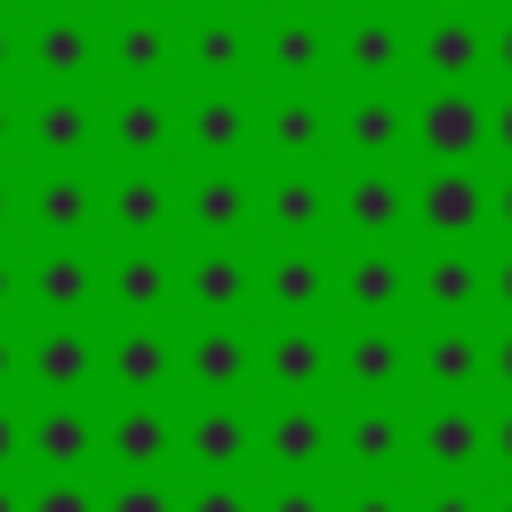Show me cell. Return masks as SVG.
<instances>
[{
  "instance_id": "cell-3",
  "label": "cell",
  "mask_w": 512,
  "mask_h": 512,
  "mask_svg": "<svg viewBox=\"0 0 512 512\" xmlns=\"http://www.w3.org/2000/svg\"><path fill=\"white\" fill-rule=\"evenodd\" d=\"M408 216H416L432 240H464V232H480V216H488V184H480V168H472V160H432V176L408 184Z\"/></svg>"
},
{
  "instance_id": "cell-18",
  "label": "cell",
  "mask_w": 512,
  "mask_h": 512,
  "mask_svg": "<svg viewBox=\"0 0 512 512\" xmlns=\"http://www.w3.org/2000/svg\"><path fill=\"white\" fill-rule=\"evenodd\" d=\"M256 376L280 392H320V384H336V344L320 336V320H280L272 344L256 352Z\"/></svg>"
},
{
  "instance_id": "cell-42",
  "label": "cell",
  "mask_w": 512,
  "mask_h": 512,
  "mask_svg": "<svg viewBox=\"0 0 512 512\" xmlns=\"http://www.w3.org/2000/svg\"><path fill=\"white\" fill-rule=\"evenodd\" d=\"M264 512H336V504H328V496H320V488H312V480H280V488H272V504H264Z\"/></svg>"
},
{
  "instance_id": "cell-53",
  "label": "cell",
  "mask_w": 512,
  "mask_h": 512,
  "mask_svg": "<svg viewBox=\"0 0 512 512\" xmlns=\"http://www.w3.org/2000/svg\"><path fill=\"white\" fill-rule=\"evenodd\" d=\"M488 216L512 232V176H504V184H488Z\"/></svg>"
},
{
  "instance_id": "cell-9",
  "label": "cell",
  "mask_w": 512,
  "mask_h": 512,
  "mask_svg": "<svg viewBox=\"0 0 512 512\" xmlns=\"http://www.w3.org/2000/svg\"><path fill=\"white\" fill-rule=\"evenodd\" d=\"M176 368H184V384H192L200 400H232L240 384H256V344H248L232 320H200L192 344L176 352Z\"/></svg>"
},
{
  "instance_id": "cell-46",
  "label": "cell",
  "mask_w": 512,
  "mask_h": 512,
  "mask_svg": "<svg viewBox=\"0 0 512 512\" xmlns=\"http://www.w3.org/2000/svg\"><path fill=\"white\" fill-rule=\"evenodd\" d=\"M16 304H24V264H16V256H0V320H8Z\"/></svg>"
},
{
  "instance_id": "cell-11",
  "label": "cell",
  "mask_w": 512,
  "mask_h": 512,
  "mask_svg": "<svg viewBox=\"0 0 512 512\" xmlns=\"http://www.w3.org/2000/svg\"><path fill=\"white\" fill-rule=\"evenodd\" d=\"M336 64L352 80H400L416 64V32L400 24V8H360L344 32H336Z\"/></svg>"
},
{
  "instance_id": "cell-1",
  "label": "cell",
  "mask_w": 512,
  "mask_h": 512,
  "mask_svg": "<svg viewBox=\"0 0 512 512\" xmlns=\"http://www.w3.org/2000/svg\"><path fill=\"white\" fill-rule=\"evenodd\" d=\"M408 144L424 160H480L488 144V104L464 88V80H440L424 104H408Z\"/></svg>"
},
{
  "instance_id": "cell-57",
  "label": "cell",
  "mask_w": 512,
  "mask_h": 512,
  "mask_svg": "<svg viewBox=\"0 0 512 512\" xmlns=\"http://www.w3.org/2000/svg\"><path fill=\"white\" fill-rule=\"evenodd\" d=\"M496 512H512V488H504V496H496Z\"/></svg>"
},
{
  "instance_id": "cell-58",
  "label": "cell",
  "mask_w": 512,
  "mask_h": 512,
  "mask_svg": "<svg viewBox=\"0 0 512 512\" xmlns=\"http://www.w3.org/2000/svg\"><path fill=\"white\" fill-rule=\"evenodd\" d=\"M432 8H472V0H432Z\"/></svg>"
},
{
  "instance_id": "cell-40",
  "label": "cell",
  "mask_w": 512,
  "mask_h": 512,
  "mask_svg": "<svg viewBox=\"0 0 512 512\" xmlns=\"http://www.w3.org/2000/svg\"><path fill=\"white\" fill-rule=\"evenodd\" d=\"M176 512H256V504H248V488H240V480H200Z\"/></svg>"
},
{
  "instance_id": "cell-21",
  "label": "cell",
  "mask_w": 512,
  "mask_h": 512,
  "mask_svg": "<svg viewBox=\"0 0 512 512\" xmlns=\"http://www.w3.org/2000/svg\"><path fill=\"white\" fill-rule=\"evenodd\" d=\"M104 376H112L128 400H160L168 376H176V344L160 336V320H128V328L104 344Z\"/></svg>"
},
{
  "instance_id": "cell-22",
  "label": "cell",
  "mask_w": 512,
  "mask_h": 512,
  "mask_svg": "<svg viewBox=\"0 0 512 512\" xmlns=\"http://www.w3.org/2000/svg\"><path fill=\"white\" fill-rule=\"evenodd\" d=\"M336 144H344L352 160H392V152L408 144V104H400L384 80H368V88L336 112Z\"/></svg>"
},
{
  "instance_id": "cell-6",
  "label": "cell",
  "mask_w": 512,
  "mask_h": 512,
  "mask_svg": "<svg viewBox=\"0 0 512 512\" xmlns=\"http://www.w3.org/2000/svg\"><path fill=\"white\" fill-rule=\"evenodd\" d=\"M104 296V272L96 256H80L72 240H48V256L24 264V304L40 320H88V304Z\"/></svg>"
},
{
  "instance_id": "cell-39",
  "label": "cell",
  "mask_w": 512,
  "mask_h": 512,
  "mask_svg": "<svg viewBox=\"0 0 512 512\" xmlns=\"http://www.w3.org/2000/svg\"><path fill=\"white\" fill-rule=\"evenodd\" d=\"M104 512H176V496H168L160 472H128V480L104 496Z\"/></svg>"
},
{
  "instance_id": "cell-8",
  "label": "cell",
  "mask_w": 512,
  "mask_h": 512,
  "mask_svg": "<svg viewBox=\"0 0 512 512\" xmlns=\"http://www.w3.org/2000/svg\"><path fill=\"white\" fill-rule=\"evenodd\" d=\"M328 448H336V424L312 408V392H288V408H280L272 424H256V456H264L280 480H312V472L328 464Z\"/></svg>"
},
{
  "instance_id": "cell-54",
  "label": "cell",
  "mask_w": 512,
  "mask_h": 512,
  "mask_svg": "<svg viewBox=\"0 0 512 512\" xmlns=\"http://www.w3.org/2000/svg\"><path fill=\"white\" fill-rule=\"evenodd\" d=\"M488 448H496V456H504V464H512V408H504V416H496V424H488Z\"/></svg>"
},
{
  "instance_id": "cell-24",
  "label": "cell",
  "mask_w": 512,
  "mask_h": 512,
  "mask_svg": "<svg viewBox=\"0 0 512 512\" xmlns=\"http://www.w3.org/2000/svg\"><path fill=\"white\" fill-rule=\"evenodd\" d=\"M416 456L432 464V472H480V456H488V416L456 392V400H440L424 424H416Z\"/></svg>"
},
{
  "instance_id": "cell-36",
  "label": "cell",
  "mask_w": 512,
  "mask_h": 512,
  "mask_svg": "<svg viewBox=\"0 0 512 512\" xmlns=\"http://www.w3.org/2000/svg\"><path fill=\"white\" fill-rule=\"evenodd\" d=\"M104 128H112V152H120V160H160L176 120H168V104H160V96H144V88H136V96H120V104L104 112Z\"/></svg>"
},
{
  "instance_id": "cell-19",
  "label": "cell",
  "mask_w": 512,
  "mask_h": 512,
  "mask_svg": "<svg viewBox=\"0 0 512 512\" xmlns=\"http://www.w3.org/2000/svg\"><path fill=\"white\" fill-rule=\"evenodd\" d=\"M176 288H184V304H192L200 320H240V312L256 304V272H248L240 248H200Z\"/></svg>"
},
{
  "instance_id": "cell-17",
  "label": "cell",
  "mask_w": 512,
  "mask_h": 512,
  "mask_svg": "<svg viewBox=\"0 0 512 512\" xmlns=\"http://www.w3.org/2000/svg\"><path fill=\"white\" fill-rule=\"evenodd\" d=\"M264 304H272L280 320H320V312L336 304L328 256H320L312 240H280V256H272V272H264Z\"/></svg>"
},
{
  "instance_id": "cell-7",
  "label": "cell",
  "mask_w": 512,
  "mask_h": 512,
  "mask_svg": "<svg viewBox=\"0 0 512 512\" xmlns=\"http://www.w3.org/2000/svg\"><path fill=\"white\" fill-rule=\"evenodd\" d=\"M408 352H416V336H400V320H352V336H336V384L344 392H400Z\"/></svg>"
},
{
  "instance_id": "cell-29",
  "label": "cell",
  "mask_w": 512,
  "mask_h": 512,
  "mask_svg": "<svg viewBox=\"0 0 512 512\" xmlns=\"http://www.w3.org/2000/svg\"><path fill=\"white\" fill-rule=\"evenodd\" d=\"M328 136H336V128H328V112H320L304 88H296V96H280V104L264 112V144H272V160H280V168H312V160L328 152Z\"/></svg>"
},
{
  "instance_id": "cell-47",
  "label": "cell",
  "mask_w": 512,
  "mask_h": 512,
  "mask_svg": "<svg viewBox=\"0 0 512 512\" xmlns=\"http://www.w3.org/2000/svg\"><path fill=\"white\" fill-rule=\"evenodd\" d=\"M488 144L512 160V96H504V104H488Z\"/></svg>"
},
{
  "instance_id": "cell-38",
  "label": "cell",
  "mask_w": 512,
  "mask_h": 512,
  "mask_svg": "<svg viewBox=\"0 0 512 512\" xmlns=\"http://www.w3.org/2000/svg\"><path fill=\"white\" fill-rule=\"evenodd\" d=\"M24 512H104V496H96L80 472H48V480L24 496Z\"/></svg>"
},
{
  "instance_id": "cell-32",
  "label": "cell",
  "mask_w": 512,
  "mask_h": 512,
  "mask_svg": "<svg viewBox=\"0 0 512 512\" xmlns=\"http://www.w3.org/2000/svg\"><path fill=\"white\" fill-rule=\"evenodd\" d=\"M248 120H256V112H248L240 96H200V104L184 112V136H192V152H200V160H224V168H232V160L256 144V128H248Z\"/></svg>"
},
{
  "instance_id": "cell-41",
  "label": "cell",
  "mask_w": 512,
  "mask_h": 512,
  "mask_svg": "<svg viewBox=\"0 0 512 512\" xmlns=\"http://www.w3.org/2000/svg\"><path fill=\"white\" fill-rule=\"evenodd\" d=\"M344 512H408V496L384 488V472H360V488L344 496Z\"/></svg>"
},
{
  "instance_id": "cell-27",
  "label": "cell",
  "mask_w": 512,
  "mask_h": 512,
  "mask_svg": "<svg viewBox=\"0 0 512 512\" xmlns=\"http://www.w3.org/2000/svg\"><path fill=\"white\" fill-rule=\"evenodd\" d=\"M104 456L120 472H160L176 456V424L160 416V400H128L120 416H104Z\"/></svg>"
},
{
  "instance_id": "cell-35",
  "label": "cell",
  "mask_w": 512,
  "mask_h": 512,
  "mask_svg": "<svg viewBox=\"0 0 512 512\" xmlns=\"http://www.w3.org/2000/svg\"><path fill=\"white\" fill-rule=\"evenodd\" d=\"M248 56H256V40H248L224 8H208V16L192 24V40H184V64H192L200 80H232V72H248Z\"/></svg>"
},
{
  "instance_id": "cell-15",
  "label": "cell",
  "mask_w": 512,
  "mask_h": 512,
  "mask_svg": "<svg viewBox=\"0 0 512 512\" xmlns=\"http://www.w3.org/2000/svg\"><path fill=\"white\" fill-rule=\"evenodd\" d=\"M96 368H104V352H96V336L80 320H48V328L24 336V376L40 392H88Z\"/></svg>"
},
{
  "instance_id": "cell-61",
  "label": "cell",
  "mask_w": 512,
  "mask_h": 512,
  "mask_svg": "<svg viewBox=\"0 0 512 512\" xmlns=\"http://www.w3.org/2000/svg\"><path fill=\"white\" fill-rule=\"evenodd\" d=\"M200 8H224V0H200Z\"/></svg>"
},
{
  "instance_id": "cell-26",
  "label": "cell",
  "mask_w": 512,
  "mask_h": 512,
  "mask_svg": "<svg viewBox=\"0 0 512 512\" xmlns=\"http://www.w3.org/2000/svg\"><path fill=\"white\" fill-rule=\"evenodd\" d=\"M104 296L120 304V320H160V304L176 296V272L152 240H128V256H112V272H104Z\"/></svg>"
},
{
  "instance_id": "cell-49",
  "label": "cell",
  "mask_w": 512,
  "mask_h": 512,
  "mask_svg": "<svg viewBox=\"0 0 512 512\" xmlns=\"http://www.w3.org/2000/svg\"><path fill=\"white\" fill-rule=\"evenodd\" d=\"M488 64H496V72H504V80H512V16H504V24H496V32H488Z\"/></svg>"
},
{
  "instance_id": "cell-33",
  "label": "cell",
  "mask_w": 512,
  "mask_h": 512,
  "mask_svg": "<svg viewBox=\"0 0 512 512\" xmlns=\"http://www.w3.org/2000/svg\"><path fill=\"white\" fill-rule=\"evenodd\" d=\"M104 216H112L120 240H160V224H168V184L152 176V160H136V168L104 192Z\"/></svg>"
},
{
  "instance_id": "cell-2",
  "label": "cell",
  "mask_w": 512,
  "mask_h": 512,
  "mask_svg": "<svg viewBox=\"0 0 512 512\" xmlns=\"http://www.w3.org/2000/svg\"><path fill=\"white\" fill-rule=\"evenodd\" d=\"M96 128H104V112H96V96L80 80H64V88H48V96L24 104V152L32 160H88Z\"/></svg>"
},
{
  "instance_id": "cell-59",
  "label": "cell",
  "mask_w": 512,
  "mask_h": 512,
  "mask_svg": "<svg viewBox=\"0 0 512 512\" xmlns=\"http://www.w3.org/2000/svg\"><path fill=\"white\" fill-rule=\"evenodd\" d=\"M128 8H160V0H128Z\"/></svg>"
},
{
  "instance_id": "cell-31",
  "label": "cell",
  "mask_w": 512,
  "mask_h": 512,
  "mask_svg": "<svg viewBox=\"0 0 512 512\" xmlns=\"http://www.w3.org/2000/svg\"><path fill=\"white\" fill-rule=\"evenodd\" d=\"M264 64H272L280 80H312L320 64H336V40H328V24H320L312 8H288V16L264 32Z\"/></svg>"
},
{
  "instance_id": "cell-51",
  "label": "cell",
  "mask_w": 512,
  "mask_h": 512,
  "mask_svg": "<svg viewBox=\"0 0 512 512\" xmlns=\"http://www.w3.org/2000/svg\"><path fill=\"white\" fill-rule=\"evenodd\" d=\"M8 224H24V184L0 176V232H8Z\"/></svg>"
},
{
  "instance_id": "cell-13",
  "label": "cell",
  "mask_w": 512,
  "mask_h": 512,
  "mask_svg": "<svg viewBox=\"0 0 512 512\" xmlns=\"http://www.w3.org/2000/svg\"><path fill=\"white\" fill-rule=\"evenodd\" d=\"M96 56H104V32L80 16V8H48L32 32H24V64L40 72V80H88L96 72Z\"/></svg>"
},
{
  "instance_id": "cell-12",
  "label": "cell",
  "mask_w": 512,
  "mask_h": 512,
  "mask_svg": "<svg viewBox=\"0 0 512 512\" xmlns=\"http://www.w3.org/2000/svg\"><path fill=\"white\" fill-rule=\"evenodd\" d=\"M176 448L192 456V472H200V480H240V472L256 464V424H248L232 400H208V408L176 432Z\"/></svg>"
},
{
  "instance_id": "cell-20",
  "label": "cell",
  "mask_w": 512,
  "mask_h": 512,
  "mask_svg": "<svg viewBox=\"0 0 512 512\" xmlns=\"http://www.w3.org/2000/svg\"><path fill=\"white\" fill-rule=\"evenodd\" d=\"M480 288H488V272H480V256H464L456 240H440V256H424V264L408 272V296H416L432 320H472V312H480Z\"/></svg>"
},
{
  "instance_id": "cell-28",
  "label": "cell",
  "mask_w": 512,
  "mask_h": 512,
  "mask_svg": "<svg viewBox=\"0 0 512 512\" xmlns=\"http://www.w3.org/2000/svg\"><path fill=\"white\" fill-rule=\"evenodd\" d=\"M168 56H176V40H168L160 8H128V16L104 32V64H112V72H128V80H160V72H168Z\"/></svg>"
},
{
  "instance_id": "cell-60",
  "label": "cell",
  "mask_w": 512,
  "mask_h": 512,
  "mask_svg": "<svg viewBox=\"0 0 512 512\" xmlns=\"http://www.w3.org/2000/svg\"><path fill=\"white\" fill-rule=\"evenodd\" d=\"M48 8H80V0H48Z\"/></svg>"
},
{
  "instance_id": "cell-48",
  "label": "cell",
  "mask_w": 512,
  "mask_h": 512,
  "mask_svg": "<svg viewBox=\"0 0 512 512\" xmlns=\"http://www.w3.org/2000/svg\"><path fill=\"white\" fill-rule=\"evenodd\" d=\"M16 144H24V112H16V104H8V96H0V160H8V152H16Z\"/></svg>"
},
{
  "instance_id": "cell-34",
  "label": "cell",
  "mask_w": 512,
  "mask_h": 512,
  "mask_svg": "<svg viewBox=\"0 0 512 512\" xmlns=\"http://www.w3.org/2000/svg\"><path fill=\"white\" fill-rule=\"evenodd\" d=\"M184 216H192V232H200V240H232V232H248V216H256V192H248L232 168H216V176H200V184H192Z\"/></svg>"
},
{
  "instance_id": "cell-30",
  "label": "cell",
  "mask_w": 512,
  "mask_h": 512,
  "mask_svg": "<svg viewBox=\"0 0 512 512\" xmlns=\"http://www.w3.org/2000/svg\"><path fill=\"white\" fill-rule=\"evenodd\" d=\"M264 216H272L280 240H320V224L336 216V192L312 168H280V184L264 192Z\"/></svg>"
},
{
  "instance_id": "cell-4",
  "label": "cell",
  "mask_w": 512,
  "mask_h": 512,
  "mask_svg": "<svg viewBox=\"0 0 512 512\" xmlns=\"http://www.w3.org/2000/svg\"><path fill=\"white\" fill-rule=\"evenodd\" d=\"M96 448H104V424H96V408L80 392H48V408L24 424V456L40 472H88Z\"/></svg>"
},
{
  "instance_id": "cell-50",
  "label": "cell",
  "mask_w": 512,
  "mask_h": 512,
  "mask_svg": "<svg viewBox=\"0 0 512 512\" xmlns=\"http://www.w3.org/2000/svg\"><path fill=\"white\" fill-rule=\"evenodd\" d=\"M488 376H496V384H504V392H512V328H504V336H496V344H488Z\"/></svg>"
},
{
  "instance_id": "cell-5",
  "label": "cell",
  "mask_w": 512,
  "mask_h": 512,
  "mask_svg": "<svg viewBox=\"0 0 512 512\" xmlns=\"http://www.w3.org/2000/svg\"><path fill=\"white\" fill-rule=\"evenodd\" d=\"M336 448H344L352 472H392V464L416 448V424H408V408H400L392 392H352V408H344V424H336Z\"/></svg>"
},
{
  "instance_id": "cell-63",
  "label": "cell",
  "mask_w": 512,
  "mask_h": 512,
  "mask_svg": "<svg viewBox=\"0 0 512 512\" xmlns=\"http://www.w3.org/2000/svg\"><path fill=\"white\" fill-rule=\"evenodd\" d=\"M0 8H8V0H0Z\"/></svg>"
},
{
  "instance_id": "cell-45",
  "label": "cell",
  "mask_w": 512,
  "mask_h": 512,
  "mask_svg": "<svg viewBox=\"0 0 512 512\" xmlns=\"http://www.w3.org/2000/svg\"><path fill=\"white\" fill-rule=\"evenodd\" d=\"M16 64H24V24H16V16L0 8V80H8Z\"/></svg>"
},
{
  "instance_id": "cell-52",
  "label": "cell",
  "mask_w": 512,
  "mask_h": 512,
  "mask_svg": "<svg viewBox=\"0 0 512 512\" xmlns=\"http://www.w3.org/2000/svg\"><path fill=\"white\" fill-rule=\"evenodd\" d=\"M488 296L512 312V256H496V272H488Z\"/></svg>"
},
{
  "instance_id": "cell-25",
  "label": "cell",
  "mask_w": 512,
  "mask_h": 512,
  "mask_svg": "<svg viewBox=\"0 0 512 512\" xmlns=\"http://www.w3.org/2000/svg\"><path fill=\"white\" fill-rule=\"evenodd\" d=\"M416 64H424L432 80H472V72L488 64L480 16H472V8H440L432 24H416Z\"/></svg>"
},
{
  "instance_id": "cell-56",
  "label": "cell",
  "mask_w": 512,
  "mask_h": 512,
  "mask_svg": "<svg viewBox=\"0 0 512 512\" xmlns=\"http://www.w3.org/2000/svg\"><path fill=\"white\" fill-rule=\"evenodd\" d=\"M352 8H400V0H352Z\"/></svg>"
},
{
  "instance_id": "cell-62",
  "label": "cell",
  "mask_w": 512,
  "mask_h": 512,
  "mask_svg": "<svg viewBox=\"0 0 512 512\" xmlns=\"http://www.w3.org/2000/svg\"><path fill=\"white\" fill-rule=\"evenodd\" d=\"M288 8H312V0H288Z\"/></svg>"
},
{
  "instance_id": "cell-23",
  "label": "cell",
  "mask_w": 512,
  "mask_h": 512,
  "mask_svg": "<svg viewBox=\"0 0 512 512\" xmlns=\"http://www.w3.org/2000/svg\"><path fill=\"white\" fill-rule=\"evenodd\" d=\"M336 304H344L352 320H400V304H408V264L384 256V248L368 240L360 256H344V272H336Z\"/></svg>"
},
{
  "instance_id": "cell-14",
  "label": "cell",
  "mask_w": 512,
  "mask_h": 512,
  "mask_svg": "<svg viewBox=\"0 0 512 512\" xmlns=\"http://www.w3.org/2000/svg\"><path fill=\"white\" fill-rule=\"evenodd\" d=\"M96 176H80V160H48V176L24 192V224L40 232V240H80L88 224H96Z\"/></svg>"
},
{
  "instance_id": "cell-55",
  "label": "cell",
  "mask_w": 512,
  "mask_h": 512,
  "mask_svg": "<svg viewBox=\"0 0 512 512\" xmlns=\"http://www.w3.org/2000/svg\"><path fill=\"white\" fill-rule=\"evenodd\" d=\"M0 512H24V496H16V488H8V480H0Z\"/></svg>"
},
{
  "instance_id": "cell-44",
  "label": "cell",
  "mask_w": 512,
  "mask_h": 512,
  "mask_svg": "<svg viewBox=\"0 0 512 512\" xmlns=\"http://www.w3.org/2000/svg\"><path fill=\"white\" fill-rule=\"evenodd\" d=\"M16 456H24V416H16V408H8V392H0V472H8Z\"/></svg>"
},
{
  "instance_id": "cell-43",
  "label": "cell",
  "mask_w": 512,
  "mask_h": 512,
  "mask_svg": "<svg viewBox=\"0 0 512 512\" xmlns=\"http://www.w3.org/2000/svg\"><path fill=\"white\" fill-rule=\"evenodd\" d=\"M16 384H24V336L0 320V392H16Z\"/></svg>"
},
{
  "instance_id": "cell-37",
  "label": "cell",
  "mask_w": 512,
  "mask_h": 512,
  "mask_svg": "<svg viewBox=\"0 0 512 512\" xmlns=\"http://www.w3.org/2000/svg\"><path fill=\"white\" fill-rule=\"evenodd\" d=\"M408 512H488L480 472H432V488H416V496H408Z\"/></svg>"
},
{
  "instance_id": "cell-10",
  "label": "cell",
  "mask_w": 512,
  "mask_h": 512,
  "mask_svg": "<svg viewBox=\"0 0 512 512\" xmlns=\"http://www.w3.org/2000/svg\"><path fill=\"white\" fill-rule=\"evenodd\" d=\"M480 368H488V344H480L472 320H432V328L416 336V352H408V376H416L424 392H440V400L472 392Z\"/></svg>"
},
{
  "instance_id": "cell-16",
  "label": "cell",
  "mask_w": 512,
  "mask_h": 512,
  "mask_svg": "<svg viewBox=\"0 0 512 512\" xmlns=\"http://www.w3.org/2000/svg\"><path fill=\"white\" fill-rule=\"evenodd\" d=\"M336 224H344L352 240H392V232L408 224V184H400L384 160H360V168L344 176V192H336Z\"/></svg>"
}]
</instances>
